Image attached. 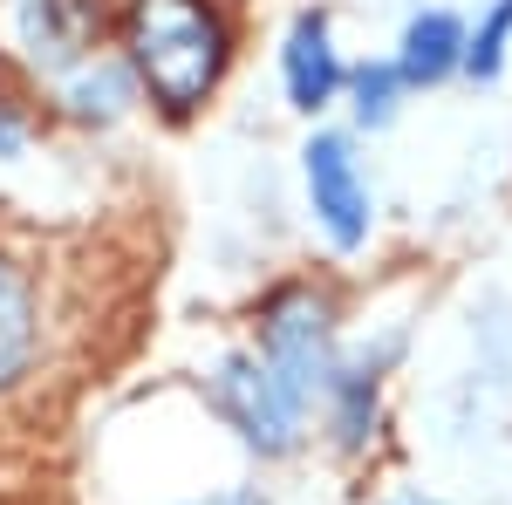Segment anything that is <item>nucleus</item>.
Masks as SVG:
<instances>
[{
	"label": "nucleus",
	"mask_w": 512,
	"mask_h": 505,
	"mask_svg": "<svg viewBox=\"0 0 512 505\" xmlns=\"http://www.w3.org/2000/svg\"><path fill=\"white\" fill-rule=\"evenodd\" d=\"M123 96H130V76H123L117 62H82L76 76H69V103H76V117H117Z\"/></svg>",
	"instance_id": "9"
},
{
	"label": "nucleus",
	"mask_w": 512,
	"mask_h": 505,
	"mask_svg": "<svg viewBox=\"0 0 512 505\" xmlns=\"http://www.w3.org/2000/svg\"><path fill=\"white\" fill-rule=\"evenodd\" d=\"M396 69H403V82H444L451 69H465V28H458V14H444V7L417 14L403 28Z\"/></svg>",
	"instance_id": "6"
},
{
	"label": "nucleus",
	"mask_w": 512,
	"mask_h": 505,
	"mask_svg": "<svg viewBox=\"0 0 512 505\" xmlns=\"http://www.w3.org/2000/svg\"><path fill=\"white\" fill-rule=\"evenodd\" d=\"M301 157H308V205H315L321 233L335 239V246H362V239H369V185H362V171H355L349 137L321 130Z\"/></svg>",
	"instance_id": "4"
},
{
	"label": "nucleus",
	"mask_w": 512,
	"mask_h": 505,
	"mask_svg": "<svg viewBox=\"0 0 512 505\" xmlns=\"http://www.w3.org/2000/svg\"><path fill=\"white\" fill-rule=\"evenodd\" d=\"M506 41H512V0H492V14L478 21V35L465 41V76L492 82L499 62H506Z\"/></svg>",
	"instance_id": "10"
},
{
	"label": "nucleus",
	"mask_w": 512,
	"mask_h": 505,
	"mask_svg": "<svg viewBox=\"0 0 512 505\" xmlns=\"http://www.w3.org/2000/svg\"><path fill=\"white\" fill-rule=\"evenodd\" d=\"M205 505H260L253 492H226V499H205Z\"/></svg>",
	"instance_id": "12"
},
{
	"label": "nucleus",
	"mask_w": 512,
	"mask_h": 505,
	"mask_svg": "<svg viewBox=\"0 0 512 505\" xmlns=\"http://www.w3.org/2000/svg\"><path fill=\"white\" fill-rule=\"evenodd\" d=\"M123 48H130V76L151 89V103L185 117L219 89L233 35H226V14L212 0H130Z\"/></svg>",
	"instance_id": "1"
},
{
	"label": "nucleus",
	"mask_w": 512,
	"mask_h": 505,
	"mask_svg": "<svg viewBox=\"0 0 512 505\" xmlns=\"http://www.w3.org/2000/svg\"><path fill=\"white\" fill-rule=\"evenodd\" d=\"M35 294H28V280H21V267L0 253V389L14 383L28 362H35Z\"/></svg>",
	"instance_id": "7"
},
{
	"label": "nucleus",
	"mask_w": 512,
	"mask_h": 505,
	"mask_svg": "<svg viewBox=\"0 0 512 505\" xmlns=\"http://www.w3.org/2000/svg\"><path fill=\"white\" fill-rule=\"evenodd\" d=\"M212 403H219V417H226L253 451H294V437H301V410H308V403L280 383L260 355H233V362H219V376H212Z\"/></svg>",
	"instance_id": "3"
},
{
	"label": "nucleus",
	"mask_w": 512,
	"mask_h": 505,
	"mask_svg": "<svg viewBox=\"0 0 512 505\" xmlns=\"http://www.w3.org/2000/svg\"><path fill=\"white\" fill-rule=\"evenodd\" d=\"M383 355H362L349 369H335V383H328L335 389V430H342V444H362L369 424H376V369H383Z\"/></svg>",
	"instance_id": "8"
},
{
	"label": "nucleus",
	"mask_w": 512,
	"mask_h": 505,
	"mask_svg": "<svg viewBox=\"0 0 512 505\" xmlns=\"http://www.w3.org/2000/svg\"><path fill=\"white\" fill-rule=\"evenodd\" d=\"M260 362L301 403H315V389L335 383V308L315 287H280L260 308Z\"/></svg>",
	"instance_id": "2"
},
{
	"label": "nucleus",
	"mask_w": 512,
	"mask_h": 505,
	"mask_svg": "<svg viewBox=\"0 0 512 505\" xmlns=\"http://www.w3.org/2000/svg\"><path fill=\"white\" fill-rule=\"evenodd\" d=\"M280 69H287V96H294V110H321V103H335V89H342V55H335V41H328V14H301V21L287 28Z\"/></svg>",
	"instance_id": "5"
},
{
	"label": "nucleus",
	"mask_w": 512,
	"mask_h": 505,
	"mask_svg": "<svg viewBox=\"0 0 512 505\" xmlns=\"http://www.w3.org/2000/svg\"><path fill=\"white\" fill-rule=\"evenodd\" d=\"M349 82H355V117H362V123H383V117L396 110V96L410 89L396 62H362Z\"/></svg>",
	"instance_id": "11"
}]
</instances>
